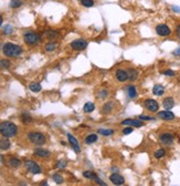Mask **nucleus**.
Instances as JSON below:
<instances>
[{"instance_id":"obj_1","label":"nucleus","mask_w":180,"mask_h":186,"mask_svg":"<svg viewBox=\"0 0 180 186\" xmlns=\"http://www.w3.org/2000/svg\"><path fill=\"white\" fill-rule=\"evenodd\" d=\"M17 133H18V126L14 122H0V134L2 135L3 138H14V135H17Z\"/></svg>"},{"instance_id":"obj_2","label":"nucleus","mask_w":180,"mask_h":186,"mask_svg":"<svg viewBox=\"0 0 180 186\" xmlns=\"http://www.w3.org/2000/svg\"><path fill=\"white\" fill-rule=\"evenodd\" d=\"M2 51L6 57L16 58V57H19L20 54L22 53V48L20 46H18V44L8 42V43H6V44H3Z\"/></svg>"},{"instance_id":"obj_3","label":"nucleus","mask_w":180,"mask_h":186,"mask_svg":"<svg viewBox=\"0 0 180 186\" xmlns=\"http://www.w3.org/2000/svg\"><path fill=\"white\" fill-rule=\"evenodd\" d=\"M28 138H29V141L31 143L38 146L43 145L46 142V138L44 136V134H42L40 132H30L28 134Z\"/></svg>"},{"instance_id":"obj_4","label":"nucleus","mask_w":180,"mask_h":186,"mask_svg":"<svg viewBox=\"0 0 180 186\" xmlns=\"http://www.w3.org/2000/svg\"><path fill=\"white\" fill-rule=\"evenodd\" d=\"M23 38H24V42L27 43L28 46H35V44H38L41 40V37L35 32H26Z\"/></svg>"},{"instance_id":"obj_5","label":"nucleus","mask_w":180,"mask_h":186,"mask_svg":"<svg viewBox=\"0 0 180 186\" xmlns=\"http://www.w3.org/2000/svg\"><path fill=\"white\" fill-rule=\"evenodd\" d=\"M24 165H26V168H27L28 172L31 173V174H34V175H37V174H40V173H41L40 166H39V165L37 164L34 161L28 159V161H26Z\"/></svg>"},{"instance_id":"obj_6","label":"nucleus","mask_w":180,"mask_h":186,"mask_svg":"<svg viewBox=\"0 0 180 186\" xmlns=\"http://www.w3.org/2000/svg\"><path fill=\"white\" fill-rule=\"evenodd\" d=\"M87 47V42L84 39H76V40L71 42V48L76 51H83Z\"/></svg>"},{"instance_id":"obj_7","label":"nucleus","mask_w":180,"mask_h":186,"mask_svg":"<svg viewBox=\"0 0 180 186\" xmlns=\"http://www.w3.org/2000/svg\"><path fill=\"white\" fill-rule=\"evenodd\" d=\"M156 32L160 37H167L171 33V30L167 24H158L156 27Z\"/></svg>"},{"instance_id":"obj_8","label":"nucleus","mask_w":180,"mask_h":186,"mask_svg":"<svg viewBox=\"0 0 180 186\" xmlns=\"http://www.w3.org/2000/svg\"><path fill=\"white\" fill-rule=\"evenodd\" d=\"M145 106L147 110H149L150 112H157L159 110V104L156 100L154 99H147L145 101Z\"/></svg>"},{"instance_id":"obj_9","label":"nucleus","mask_w":180,"mask_h":186,"mask_svg":"<svg viewBox=\"0 0 180 186\" xmlns=\"http://www.w3.org/2000/svg\"><path fill=\"white\" fill-rule=\"evenodd\" d=\"M123 125H127L130 127H140L144 125V123L142 122V120H134V119H126L122 122Z\"/></svg>"},{"instance_id":"obj_10","label":"nucleus","mask_w":180,"mask_h":186,"mask_svg":"<svg viewBox=\"0 0 180 186\" xmlns=\"http://www.w3.org/2000/svg\"><path fill=\"white\" fill-rule=\"evenodd\" d=\"M67 140H69V143H70V145L72 146L73 150H74L76 153H80L81 147H80V144H78V141L76 140V138H74L72 134L69 133V134H67Z\"/></svg>"},{"instance_id":"obj_11","label":"nucleus","mask_w":180,"mask_h":186,"mask_svg":"<svg viewBox=\"0 0 180 186\" xmlns=\"http://www.w3.org/2000/svg\"><path fill=\"white\" fill-rule=\"evenodd\" d=\"M110 182L116 186H121L125 183V180H124L123 176L119 175V174H117V173L112 174V175L110 176Z\"/></svg>"},{"instance_id":"obj_12","label":"nucleus","mask_w":180,"mask_h":186,"mask_svg":"<svg viewBox=\"0 0 180 186\" xmlns=\"http://www.w3.org/2000/svg\"><path fill=\"white\" fill-rule=\"evenodd\" d=\"M158 118H160L161 120H165V121H172L175 119V114L168 110L160 111V112H158Z\"/></svg>"},{"instance_id":"obj_13","label":"nucleus","mask_w":180,"mask_h":186,"mask_svg":"<svg viewBox=\"0 0 180 186\" xmlns=\"http://www.w3.org/2000/svg\"><path fill=\"white\" fill-rule=\"evenodd\" d=\"M159 140L165 145H171L172 142H174V135L170 134V133H164V134L160 135Z\"/></svg>"},{"instance_id":"obj_14","label":"nucleus","mask_w":180,"mask_h":186,"mask_svg":"<svg viewBox=\"0 0 180 186\" xmlns=\"http://www.w3.org/2000/svg\"><path fill=\"white\" fill-rule=\"evenodd\" d=\"M34 155L37 157H40V159H48L50 155H51V153L48 151V150H44V148H35L34 150Z\"/></svg>"},{"instance_id":"obj_15","label":"nucleus","mask_w":180,"mask_h":186,"mask_svg":"<svg viewBox=\"0 0 180 186\" xmlns=\"http://www.w3.org/2000/svg\"><path fill=\"white\" fill-rule=\"evenodd\" d=\"M116 79L118 80L119 82H125L128 80V76H127V71L123 70V69H118L115 73Z\"/></svg>"},{"instance_id":"obj_16","label":"nucleus","mask_w":180,"mask_h":186,"mask_svg":"<svg viewBox=\"0 0 180 186\" xmlns=\"http://www.w3.org/2000/svg\"><path fill=\"white\" fill-rule=\"evenodd\" d=\"M162 105H164V108L166 109V110H171L174 106H175V100H174V97H166L164 101H162Z\"/></svg>"},{"instance_id":"obj_17","label":"nucleus","mask_w":180,"mask_h":186,"mask_svg":"<svg viewBox=\"0 0 180 186\" xmlns=\"http://www.w3.org/2000/svg\"><path fill=\"white\" fill-rule=\"evenodd\" d=\"M10 146H11V143L8 138H2L0 140V150L6 151V150H9Z\"/></svg>"},{"instance_id":"obj_18","label":"nucleus","mask_w":180,"mask_h":186,"mask_svg":"<svg viewBox=\"0 0 180 186\" xmlns=\"http://www.w3.org/2000/svg\"><path fill=\"white\" fill-rule=\"evenodd\" d=\"M20 119H21V122L23 124H30L31 122H32V116L30 115L28 112H23V113H21V115H20Z\"/></svg>"},{"instance_id":"obj_19","label":"nucleus","mask_w":180,"mask_h":186,"mask_svg":"<svg viewBox=\"0 0 180 186\" xmlns=\"http://www.w3.org/2000/svg\"><path fill=\"white\" fill-rule=\"evenodd\" d=\"M153 93L155 95H158V97H161V95L165 93V88L161 84H156V85L154 86L153 89Z\"/></svg>"},{"instance_id":"obj_20","label":"nucleus","mask_w":180,"mask_h":186,"mask_svg":"<svg viewBox=\"0 0 180 186\" xmlns=\"http://www.w3.org/2000/svg\"><path fill=\"white\" fill-rule=\"evenodd\" d=\"M113 110V102L112 101H108L102 106V113L103 114H108L110 113V111Z\"/></svg>"},{"instance_id":"obj_21","label":"nucleus","mask_w":180,"mask_h":186,"mask_svg":"<svg viewBox=\"0 0 180 186\" xmlns=\"http://www.w3.org/2000/svg\"><path fill=\"white\" fill-rule=\"evenodd\" d=\"M127 76H128L129 81H135L138 78V71L135 69H129V70H127Z\"/></svg>"},{"instance_id":"obj_22","label":"nucleus","mask_w":180,"mask_h":186,"mask_svg":"<svg viewBox=\"0 0 180 186\" xmlns=\"http://www.w3.org/2000/svg\"><path fill=\"white\" fill-rule=\"evenodd\" d=\"M95 110V104L93 102H86L83 106V111L85 113H91Z\"/></svg>"},{"instance_id":"obj_23","label":"nucleus","mask_w":180,"mask_h":186,"mask_svg":"<svg viewBox=\"0 0 180 186\" xmlns=\"http://www.w3.org/2000/svg\"><path fill=\"white\" fill-rule=\"evenodd\" d=\"M8 164H9V166L17 168V167H19L20 165H21V161H20L19 159H17V157H11V159L8 161Z\"/></svg>"},{"instance_id":"obj_24","label":"nucleus","mask_w":180,"mask_h":186,"mask_svg":"<svg viewBox=\"0 0 180 186\" xmlns=\"http://www.w3.org/2000/svg\"><path fill=\"white\" fill-rule=\"evenodd\" d=\"M127 93H128V97L130 99H134V97H137V90H136V88L134 85H129L127 88Z\"/></svg>"},{"instance_id":"obj_25","label":"nucleus","mask_w":180,"mask_h":186,"mask_svg":"<svg viewBox=\"0 0 180 186\" xmlns=\"http://www.w3.org/2000/svg\"><path fill=\"white\" fill-rule=\"evenodd\" d=\"M29 89L31 90L32 92H40L41 89H42V86H41L40 83H37V82H32V83L29 84Z\"/></svg>"},{"instance_id":"obj_26","label":"nucleus","mask_w":180,"mask_h":186,"mask_svg":"<svg viewBox=\"0 0 180 186\" xmlns=\"http://www.w3.org/2000/svg\"><path fill=\"white\" fill-rule=\"evenodd\" d=\"M58 44L57 42H49L46 44V47H44V49H46V52H53L55 49H57Z\"/></svg>"},{"instance_id":"obj_27","label":"nucleus","mask_w":180,"mask_h":186,"mask_svg":"<svg viewBox=\"0 0 180 186\" xmlns=\"http://www.w3.org/2000/svg\"><path fill=\"white\" fill-rule=\"evenodd\" d=\"M97 141V135L96 134H90L85 138V143L86 144H93Z\"/></svg>"},{"instance_id":"obj_28","label":"nucleus","mask_w":180,"mask_h":186,"mask_svg":"<svg viewBox=\"0 0 180 186\" xmlns=\"http://www.w3.org/2000/svg\"><path fill=\"white\" fill-rule=\"evenodd\" d=\"M97 133L101 135H104V136H110V135L114 134V131L110 129H98Z\"/></svg>"},{"instance_id":"obj_29","label":"nucleus","mask_w":180,"mask_h":186,"mask_svg":"<svg viewBox=\"0 0 180 186\" xmlns=\"http://www.w3.org/2000/svg\"><path fill=\"white\" fill-rule=\"evenodd\" d=\"M83 176L85 178H89V180H94L97 175H96V173L95 172H92V171H85V172H83Z\"/></svg>"},{"instance_id":"obj_30","label":"nucleus","mask_w":180,"mask_h":186,"mask_svg":"<svg viewBox=\"0 0 180 186\" xmlns=\"http://www.w3.org/2000/svg\"><path fill=\"white\" fill-rule=\"evenodd\" d=\"M52 178H53V181L55 182L57 184H62L63 182H64V178H63V176H62L61 174H59V173H55V174L52 176Z\"/></svg>"},{"instance_id":"obj_31","label":"nucleus","mask_w":180,"mask_h":186,"mask_svg":"<svg viewBox=\"0 0 180 186\" xmlns=\"http://www.w3.org/2000/svg\"><path fill=\"white\" fill-rule=\"evenodd\" d=\"M11 65L10 61L7 59H2L0 60V69H9Z\"/></svg>"},{"instance_id":"obj_32","label":"nucleus","mask_w":180,"mask_h":186,"mask_svg":"<svg viewBox=\"0 0 180 186\" xmlns=\"http://www.w3.org/2000/svg\"><path fill=\"white\" fill-rule=\"evenodd\" d=\"M166 155V151H165L164 148H159L157 150L155 153H154V156L156 157V159H161V157H164Z\"/></svg>"},{"instance_id":"obj_33","label":"nucleus","mask_w":180,"mask_h":186,"mask_svg":"<svg viewBox=\"0 0 180 186\" xmlns=\"http://www.w3.org/2000/svg\"><path fill=\"white\" fill-rule=\"evenodd\" d=\"M46 37H48L50 40H52V39L57 38V37H59V33L55 32V31H53V30H50V31H46Z\"/></svg>"},{"instance_id":"obj_34","label":"nucleus","mask_w":180,"mask_h":186,"mask_svg":"<svg viewBox=\"0 0 180 186\" xmlns=\"http://www.w3.org/2000/svg\"><path fill=\"white\" fill-rule=\"evenodd\" d=\"M22 6L21 0H11L10 1V7L11 8H19Z\"/></svg>"},{"instance_id":"obj_35","label":"nucleus","mask_w":180,"mask_h":186,"mask_svg":"<svg viewBox=\"0 0 180 186\" xmlns=\"http://www.w3.org/2000/svg\"><path fill=\"white\" fill-rule=\"evenodd\" d=\"M81 2H82V5H83L84 7H86V8H91V7L94 6V1H93V0H81Z\"/></svg>"},{"instance_id":"obj_36","label":"nucleus","mask_w":180,"mask_h":186,"mask_svg":"<svg viewBox=\"0 0 180 186\" xmlns=\"http://www.w3.org/2000/svg\"><path fill=\"white\" fill-rule=\"evenodd\" d=\"M67 162L65 161V159H61V161H59V162L57 163V168H65V166H66Z\"/></svg>"},{"instance_id":"obj_37","label":"nucleus","mask_w":180,"mask_h":186,"mask_svg":"<svg viewBox=\"0 0 180 186\" xmlns=\"http://www.w3.org/2000/svg\"><path fill=\"white\" fill-rule=\"evenodd\" d=\"M106 97H108L107 90H101V91L98 92V97H100V99H105Z\"/></svg>"},{"instance_id":"obj_38","label":"nucleus","mask_w":180,"mask_h":186,"mask_svg":"<svg viewBox=\"0 0 180 186\" xmlns=\"http://www.w3.org/2000/svg\"><path fill=\"white\" fill-rule=\"evenodd\" d=\"M12 30H14V28L11 27V26H6V27L3 28V33L10 35V33H12Z\"/></svg>"},{"instance_id":"obj_39","label":"nucleus","mask_w":180,"mask_h":186,"mask_svg":"<svg viewBox=\"0 0 180 186\" xmlns=\"http://www.w3.org/2000/svg\"><path fill=\"white\" fill-rule=\"evenodd\" d=\"M162 74H165V76H174L176 74L175 73V71H172V70H165V71H162Z\"/></svg>"},{"instance_id":"obj_40","label":"nucleus","mask_w":180,"mask_h":186,"mask_svg":"<svg viewBox=\"0 0 180 186\" xmlns=\"http://www.w3.org/2000/svg\"><path fill=\"white\" fill-rule=\"evenodd\" d=\"M94 181H95V183L98 184L100 186H107V184H105L104 182H103L102 180H101V178L98 177V176H96V177L94 178Z\"/></svg>"},{"instance_id":"obj_41","label":"nucleus","mask_w":180,"mask_h":186,"mask_svg":"<svg viewBox=\"0 0 180 186\" xmlns=\"http://www.w3.org/2000/svg\"><path fill=\"white\" fill-rule=\"evenodd\" d=\"M138 119L145 120V121H151V120H155V118H153V116H148V115H139Z\"/></svg>"},{"instance_id":"obj_42","label":"nucleus","mask_w":180,"mask_h":186,"mask_svg":"<svg viewBox=\"0 0 180 186\" xmlns=\"http://www.w3.org/2000/svg\"><path fill=\"white\" fill-rule=\"evenodd\" d=\"M133 131H134V129L129 126V127H126V129H124V130H123V133H124L125 135H127V134H130V133H132Z\"/></svg>"},{"instance_id":"obj_43","label":"nucleus","mask_w":180,"mask_h":186,"mask_svg":"<svg viewBox=\"0 0 180 186\" xmlns=\"http://www.w3.org/2000/svg\"><path fill=\"white\" fill-rule=\"evenodd\" d=\"M176 31H177V35L179 37V39H180V24H178L177 30H176Z\"/></svg>"},{"instance_id":"obj_44","label":"nucleus","mask_w":180,"mask_h":186,"mask_svg":"<svg viewBox=\"0 0 180 186\" xmlns=\"http://www.w3.org/2000/svg\"><path fill=\"white\" fill-rule=\"evenodd\" d=\"M172 10L177 11V12H180V8H179V7H176V6H174V7H172Z\"/></svg>"},{"instance_id":"obj_45","label":"nucleus","mask_w":180,"mask_h":186,"mask_svg":"<svg viewBox=\"0 0 180 186\" xmlns=\"http://www.w3.org/2000/svg\"><path fill=\"white\" fill-rule=\"evenodd\" d=\"M174 53H175V54H177V56H179V54H180V48L178 49V50H176V51L174 52Z\"/></svg>"},{"instance_id":"obj_46","label":"nucleus","mask_w":180,"mask_h":186,"mask_svg":"<svg viewBox=\"0 0 180 186\" xmlns=\"http://www.w3.org/2000/svg\"><path fill=\"white\" fill-rule=\"evenodd\" d=\"M2 22H3V19H2V17L0 16V27H1V24H2Z\"/></svg>"},{"instance_id":"obj_47","label":"nucleus","mask_w":180,"mask_h":186,"mask_svg":"<svg viewBox=\"0 0 180 186\" xmlns=\"http://www.w3.org/2000/svg\"><path fill=\"white\" fill-rule=\"evenodd\" d=\"M42 186H48V184L46 183V181H44V182H43V183H42Z\"/></svg>"}]
</instances>
